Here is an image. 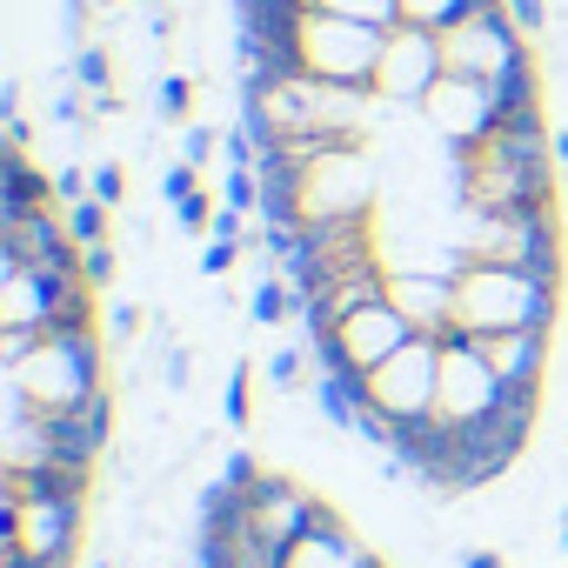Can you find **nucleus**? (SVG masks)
I'll return each mask as SVG.
<instances>
[{"mask_svg":"<svg viewBox=\"0 0 568 568\" xmlns=\"http://www.w3.org/2000/svg\"><path fill=\"white\" fill-rule=\"evenodd\" d=\"M382 48H388V28L342 21V14H322V8H308V21H302V34H295L302 74L335 81V88H375Z\"/></svg>","mask_w":568,"mask_h":568,"instance_id":"6","label":"nucleus"},{"mask_svg":"<svg viewBox=\"0 0 568 568\" xmlns=\"http://www.w3.org/2000/svg\"><path fill=\"white\" fill-rule=\"evenodd\" d=\"M0 368H8V395L28 402L34 415H68L108 395L101 328H48L21 348H0Z\"/></svg>","mask_w":568,"mask_h":568,"instance_id":"2","label":"nucleus"},{"mask_svg":"<svg viewBox=\"0 0 568 568\" xmlns=\"http://www.w3.org/2000/svg\"><path fill=\"white\" fill-rule=\"evenodd\" d=\"M475 348L488 355V368L508 388H541L548 375V335L541 328H508V335H475Z\"/></svg>","mask_w":568,"mask_h":568,"instance_id":"19","label":"nucleus"},{"mask_svg":"<svg viewBox=\"0 0 568 568\" xmlns=\"http://www.w3.org/2000/svg\"><path fill=\"white\" fill-rule=\"evenodd\" d=\"M187 375H194V355H187V348H168V355H161V382H168V395H187Z\"/></svg>","mask_w":568,"mask_h":568,"instance_id":"33","label":"nucleus"},{"mask_svg":"<svg viewBox=\"0 0 568 568\" xmlns=\"http://www.w3.org/2000/svg\"><path fill=\"white\" fill-rule=\"evenodd\" d=\"M481 0H402V21L408 28H428V34H448L455 21H468Z\"/></svg>","mask_w":568,"mask_h":568,"instance_id":"22","label":"nucleus"},{"mask_svg":"<svg viewBox=\"0 0 568 568\" xmlns=\"http://www.w3.org/2000/svg\"><path fill=\"white\" fill-rule=\"evenodd\" d=\"M214 194H187L181 207H174V221H181V234H214Z\"/></svg>","mask_w":568,"mask_h":568,"instance_id":"29","label":"nucleus"},{"mask_svg":"<svg viewBox=\"0 0 568 568\" xmlns=\"http://www.w3.org/2000/svg\"><path fill=\"white\" fill-rule=\"evenodd\" d=\"M221 415H227V428H234V435H241V428H254V368H247V362H241V368L227 375Z\"/></svg>","mask_w":568,"mask_h":568,"instance_id":"25","label":"nucleus"},{"mask_svg":"<svg viewBox=\"0 0 568 568\" xmlns=\"http://www.w3.org/2000/svg\"><path fill=\"white\" fill-rule=\"evenodd\" d=\"M315 8L342 21H368V28H402V0H315Z\"/></svg>","mask_w":568,"mask_h":568,"instance_id":"24","label":"nucleus"},{"mask_svg":"<svg viewBox=\"0 0 568 568\" xmlns=\"http://www.w3.org/2000/svg\"><path fill=\"white\" fill-rule=\"evenodd\" d=\"M555 134L541 128V108L535 114H508L495 141L455 154V174H462V207H481V214H521V207H555Z\"/></svg>","mask_w":568,"mask_h":568,"instance_id":"1","label":"nucleus"},{"mask_svg":"<svg viewBox=\"0 0 568 568\" xmlns=\"http://www.w3.org/2000/svg\"><path fill=\"white\" fill-rule=\"evenodd\" d=\"M368 402L388 428H408V422H428L442 408V342L435 335H415L402 355H388L375 375H368Z\"/></svg>","mask_w":568,"mask_h":568,"instance_id":"8","label":"nucleus"},{"mask_svg":"<svg viewBox=\"0 0 568 568\" xmlns=\"http://www.w3.org/2000/svg\"><path fill=\"white\" fill-rule=\"evenodd\" d=\"M108 328H114V342H134V328H141V308H134V302H114V308H108Z\"/></svg>","mask_w":568,"mask_h":568,"instance_id":"36","label":"nucleus"},{"mask_svg":"<svg viewBox=\"0 0 568 568\" xmlns=\"http://www.w3.org/2000/svg\"><path fill=\"white\" fill-rule=\"evenodd\" d=\"M61 194H54V174H41L34 161H28V148H8L0 154V221H21V214H34V207H54Z\"/></svg>","mask_w":568,"mask_h":568,"instance_id":"20","label":"nucleus"},{"mask_svg":"<svg viewBox=\"0 0 568 568\" xmlns=\"http://www.w3.org/2000/svg\"><path fill=\"white\" fill-rule=\"evenodd\" d=\"M48 442H54V468L94 475L108 462V442H114V395H94L88 408L48 415Z\"/></svg>","mask_w":568,"mask_h":568,"instance_id":"15","label":"nucleus"},{"mask_svg":"<svg viewBox=\"0 0 568 568\" xmlns=\"http://www.w3.org/2000/svg\"><path fill=\"white\" fill-rule=\"evenodd\" d=\"M388 302L415 322V335H442V328H455V274L402 267V274H388Z\"/></svg>","mask_w":568,"mask_h":568,"instance_id":"17","label":"nucleus"},{"mask_svg":"<svg viewBox=\"0 0 568 568\" xmlns=\"http://www.w3.org/2000/svg\"><path fill=\"white\" fill-rule=\"evenodd\" d=\"M247 508H254V521H261V535L274 541V548H295L308 528H315V515H322V495L315 488H302L295 475H261L254 488H247Z\"/></svg>","mask_w":568,"mask_h":568,"instance_id":"14","label":"nucleus"},{"mask_svg":"<svg viewBox=\"0 0 568 568\" xmlns=\"http://www.w3.org/2000/svg\"><path fill=\"white\" fill-rule=\"evenodd\" d=\"M187 194H201V168H194V161H174V168L161 174V201H168V207H181Z\"/></svg>","mask_w":568,"mask_h":568,"instance_id":"28","label":"nucleus"},{"mask_svg":"<svg viewBox=\"0 0 568 568\" xmlns=\"http://www.w3.org/2000/svg\"><path fill=\"white\" fill-rule=\"evenodd\" d=\"M448 74V61H442V34H428V28H388V48H382V68H375V94H382V108H422L428 101V88Z\"/></svg>","mask_w":568,"mask_h":568,"instance_id":"13","label":"nucleus"},{"mask_svg":"<svg viewBox=\"0 0 568 568\" xmlns=\"http://www.w3.org/2000/svg\"><path fill=\"white\" fill-rule=\"evenodd\" d=\"M74 81L94 94V108H101V114L114 108V94H108V81H114V61H108V48H94V41H88V48L74 54Z\"/></svg>","mask_w":568,"mask_h":568,"instance_id":"23","label":"nucleus"},{"mask_svg":"<svg viewBox=\"0 0 568 568\" xmlns=\"http://www.w3.org/2000/svg\"><path fill=\"white\" fill-rule=\"evenodd\" d=\"M68 234H74V247H101L108 241V201H74L68 207Z\"/></svg>","mask_w":568,"mask_h":568,"instance_id":"26","label":"nucleus"},{"mask_svg":"<svg viewBox=\"0 0 568 568\" xmlns=\"http://www.w3.org/2000/svg\"><path fill=\"white\" fill-rule=\"evenodd\" d=\"M121 194H128V174H121V161H101V168H94V201H108V207H114Z\"/></svg>","mask_w":568,"mask_h":568,"instance_id":"35","label":"nucleus"},{"mask_svg":"<svg viewBox=\"0 0 568 568\" xmlns=\"http://www.w3.org/2000/svg\"><path fill=\"white\" fill-rule=\"evenodd\" d=\"M88 535V495H8L0 501V548L41 568H74Z\"/></svg>","mask_w":568,"mask_h":568,"instance_id":"5","label":"nucleus"},{"mask_svg":"<svg viewBox=\"0 0 568 568\" xmlns=\"http://www.w3.org/2000/svg\"><path fill=\"white\" fill-rule=\"evenodd\" d=\"M561 288L535 267H501V261H468L455 274V328L468 335H508V328H555Z\"/></svg>","mask_w":568,"mask_h":568,"instance_id":"3","label":"nucleus"},{"mask_svg":"<svg viewBox=\"0 0 568 568\" xmlns=\"http://www.w3.org/2000/svg\"><path fill=\"white\" fill-rule=\"evenodd\" d=\"M442 342V422H455V428H468V422H488L501 402H508V382L488 368V355L475 348V335L468 328H442L435 335Z\"/></svg>","mask_w":568,"mask_h":568,"instance_id":"12","label":"nucleus"},{"mask_svg":"<svg viewBox=\"0 0 568 568\" xmlns=\"http://www.w3.org/2000/svg\"><path fill=\"white\" fill-rule=\"evenodd\" d=\"M0 261H34V267H81V247L68 234V214L34 207L21 221H0Z\"/></svg>","mask_w":568,"mask_h":568,"instance_id":"16","label":"nucleus"},{"mask_svg":"<svg viewBox=\"0 0 568 568\" xmlns=\"http://www.w3.org/2000/svg\"><path fill=\"white\" fill-rule=\"evenodd\" d=\"M415 114H422V121H428V134H435V141H448L455 154H468V148L495 141V134H501V121H508V108H501L495 81H468V74H442Z\"/></svg>","mask_w":568,"mask_h":568,"instance_id":"10","label":"nucleus"},{"mask_svg":"<svg viewBox=\"0 0 568 568\" xmlns=\"http://www.w3.org/2000/svg\"><path fill=\"white\" fill-rule=\"evenodd\" d=\"M288 568H388V561H382V555H375V548H368V541L328 508V501H322L315 528L288 548Z\"/></svg>","mask_w":568,"mask_h":568,"instance_id":"18","label":"nucleus"},{"mask_svg":"<svg viewBox=\"0 0 568 568\" xmlns=\"http://www.w3.org/2000/svg\"><path fill=\"white\" fill-rule=\"evenodd\" d=\"M181 161L207 168V161H214V128H181Z\"/></svg>","mask_w":568,"mask_h":568,"instance_id":"34","label":"nucleus"},{"mask_svg":"<svg viewBox=\"0 0 568 568\" xmlns=\"http://www.w3.org/2000/svg\"><path fill=\"white\" fill-rule=\"evenodd\" d=\"M94 568H114V561H94Z\"/></svg>","mask_w":568,"mask_h":568,"instance_id":"41","label":"nucleus"},{"mask_svg":"<svg viewBox=\"0 0 568 568\" xmlns=\"http://www.w3.org/2000/svg\"><path fill=\"white\" fill-rule=\"evenodd\" d=\"M382 194V168L368 161L362 141L322 148L302 174V221H362Z\"/></svg>","mask_w":568,"mask_h":568,"instance_id":"7","label":"nucleus"},{"mask_svg":"<svg viewBox=\"0 0 568 568\" xmlns=\"http://www.w3.org/2000/svg\"><path fill=\"white\" fill-rule=\"evenodd\" d=\"M0 568H41V561H28V555H14V548H0Z\"/></svg>","mask_w":568,"mask_h":568,"instance_id":"38","label":"nucleus"},{"mask_svg":"<svg viewBox=\"0 0 568 568\" xmlns=\"http://www.w3.org/2000/svg\"><path fill=\"white\" fill-rule=\"evenodd\" d=\"M241 247H247V241H214V234H207V247H201V274H207V281H221V274H234V261H241Z\"/></svg>","mask_w":568,"mask_h":568,"instance_id":"30","label":"nucleus"},{"mask_svg":"<svg viewBox=\"0 0 568 568\" xmlns=\"http://www.w3.org/2000/svg\"><path fill=\"white\" fill-rule=\"evenodd\" d=\"M154 108H161V121H187V108H194V81H187V74H168V81L154 88Z\"/></svg>","mask_w":568,"mask_h":568,"instance_id":"27","label":"nucleus"},{"mask_svg":"<svg viewBox=\"0 0 568 568\" xmlns=\"http://www.w3.org/2000/svg\"><path fill=\"white\" fill-rule=\"evenodd\" d=\"M442 61H448V74L501 81L508 68H521V61H535V54H528V34L508 21L501 0H481L468 21H455V28L442 34Z\"/></svg>","mask_w":568,"mask_h":568,"instance_id":"9","label":"nucleus"},{"mask_svg":"<svg viewBox=\"0 0 568 568\" xmlns=\"http://www.w3.org/2000/svg\"><path fill=\"white\" fill-rule=\"evenodd\" d=\"M501 8H508V21H515L521 34H541V28H548V0H501Z\"/></svg>","mask_w":568,"mask_h":568,"instance_id":"32","label":"nucleus"},{"mask_svg":"<svg viewBox=\"0 0 568 568\" xmlns=\"http://www.w3.org/2000/svg\"><path fill=\"white\" fill-rule=\"evenodd\" d=\"M455 254L468 261H501V267H535L561 288V221L555 207H521V214H481L468 207L455 227Z\"/></svg>","mask_w":568,"mask_h":568,"instance_id":"4","label":"nucleus"},{"mask_svg":"<svg viewBox=\"0 0 568 568\" xmlns=\"http://www.w3.org/2000/svg\"><path fill=\"white\" fill-rule=\"evenodd\" d=\"M555 161H561V168H568V128H561V134H555Z\"/></svg>","mask_w":568,"mask_h":568,"instance_id":"39","label":"nucleus"},{"mask_svg":"<svg viewBox=\"0 0 568 568\" xmlns=\"http://www.w3.org/2000/svg\"><path fill=\"white\" fill-rule=\"evenodd\" d=\"M54 121H68V128H81V94H61V101H54Z\"/></svg>","mask_w":568,"mask_h":568,"instance_id":"37","label":"nucleus"},{"mask_svg":"<svg viewBox=\"0 0 568 568\" xmlns=\"http://www.w3.org/2000/svg\"><path fill=\"white\" fill-rule=\"evenodd\" d=\"M94 8H121V0H94Z\"/></svg>","mask_w":568,"mask_h":568,"instance_id":"40","label":"nucleus"},{"mask_svg":"<svg viewBox=\"0 0 568 568\" xmlns=\"http://www.w3.org/2000/svg\"><path fill=\"white\" fill-rule=\"evenodd\" d=\"M81 274H88V288H114V247H81Z\"/></svg>","mask_w":568,"mask_h":568,"instance_id":"31","label":"nucleus"},{"mask_svg":"<svg viewBox=\"0 0 568 568\" xmlns=\"http://www.w3.org/2000/svg\"><path fill=\"white\" fill-rule=\"evenodd\" d=\"M415 342V322L395 308V302H368L355 308L342 328L315 335V368H355V375H375L388 355H402Z\"/></svg>","mask_w":568,"mask_h":568,"instance_id":"11","label":"nucleus"},{"mask_svg":"<svg viewBox=\"0 0 568 568\" xmlns=\"http://www.w3.org/2000/svg\"><path fill=\"white\" fill-rule=\"evenodd\" d=\"M288 315H295L288 274H261V281H254V295H247V322H254V328H281Z\"/></svg>","mask_w":568,"mask_h":568,"instance_id":"21","label":"nucleus"}]
</instances>
